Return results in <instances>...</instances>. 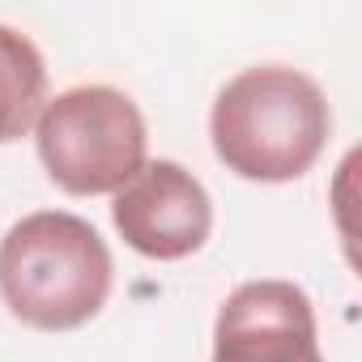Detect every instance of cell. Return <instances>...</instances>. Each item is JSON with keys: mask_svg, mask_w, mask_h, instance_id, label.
I'll list each match as a JSON object with an SVG mask.
<instances>
[{"mask_svg": "<svg viewBox=\"0 0 362 362\" xmlns=\"http://www.w3.org/2000/svg\"><path fill=\"white\" fill-rule=\"evenodd\" d=\"M332 132L324 90L286 64H260L230 77L214 103L209 136L214 153L239 179L290 184L303 179Z\"/></svg>", "mask_w": 362, "mask_h": 362, "instance_id": "obj_1", "label": "cell"}, {"mask_svg": "<svg viewBox=\"0 0 362 362\" xmlns=\"http://www.w3.org/2000/svg\"><path fill=\"white\" fill-rule=\"evenodd\" d=\"M111 252L103 235L64 209H39L0 239V298L43 332L90 324L111 294Z\"/></svg>", "mask_w": 362, "mask_h": 362, "instance_id": "obj_2", "label": "cell"}, {"mask_svg": "<svg viewBox=\"0 0 362 362\" xmlns=\"http://www.w3.org/2000/svg\"><path fill=\"white\" fill-rule=\"evenodd\" d=\"M39 158L73 197L119 192L145 166V119L141 107L115 86H73L43 103L35 119Z\"/></svg>", "mask_w": 362, "mask_h": 362, "instance_id": "obj_3", "label": "cell"}, {"mask_svg": "<svg viewBox=\"0 0 362 362\" xmlns=\"http://www.w3.org/2000/svg\"><path fill=\"white\" fill-rule=\"evenodd\" d=\"M111 222L132 252L149 260H184L205 247L214 230V201L192 170L158 158L115 192Z\"/></svg>", "mask_w": 362, "mask_h": 362, "instance_id": "obj_4", "label": "cell"}, {"mask_svg": "<svg viewBox=\"0 0 362 362\" xmlns=\"http://www.w3.org/2000/svg\"><path fill=\"white\" fill-rule=\"evenodd\" d=\"M214 362H324L315 307L294 281H243L218 311Z\"/></svg>", "mask_w": 362, "mask_h": 362, "instance_id": "obj_5", "label": "cell"}, {"mask_svg": "<svg viewBox=\"0 0 362 362\" xmlns=\"http://www.w3.org/2000/svg\"><path fill=\"white\" fill-rule=\"evenodd\" d=\"M43 94H47V69L39 47L22 30L0 26V145L22 141L35 128L47 103Z\"/></svg>", "mask_w": 362, "mask_h": 362, "instance_id": "obj_6", "label": "cell"}]
</instances>
